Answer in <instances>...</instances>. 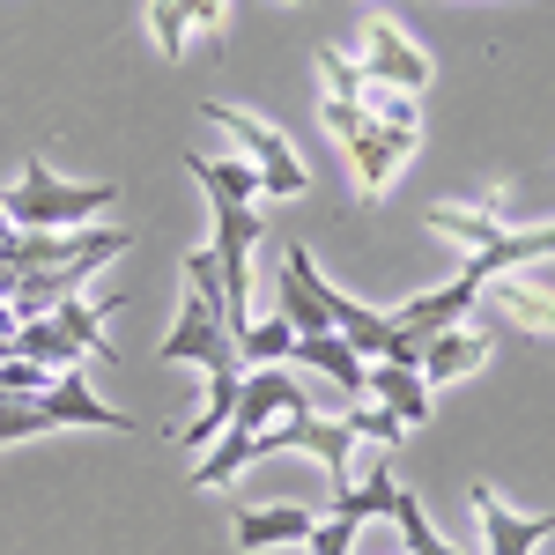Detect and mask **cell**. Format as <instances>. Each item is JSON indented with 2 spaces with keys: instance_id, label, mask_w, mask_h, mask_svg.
Listing matches in <instances>:
<instances>
[{
  "instance_id": "6da1fadb",
  "label": "cell",
  "mask_w": 555,
  "mask_h": 555,
  "mask_svg": "<svg viewBox=\"0 0 555 555\" xmlns=\"http://www.w3.org/2000/svg\"><path fill=\"white\" fill-rule=\"evenodd\" d=\"M112 201H119V185H104V178H60L44 156H30L0 208L15 215V230H82V222H104Z\"/></svg>"
},
{
  "instance_id": "7a4b0ae2",
  "label": "cell",
  "mask_w": 555,
  "mask_h": 555,
  "mask_svg": "<svg viewBox=\"0 0 555 555\" xmlns=\"http://www.w3.org/2000/svg\"><path fill=\"white\" fill-rule=\"evenodd\" d=\"M201 119L237 141V156L259 171V193H267V201H304V193H311V171H304L297 141H289L282 127H267L259 112H237V104H222V96L201 104Z\"/></svg>"
},
{
  "instance_id": "3957f363",
  "label": "cell",
  "mask_w": 555,
  "mask_h": 555,
  "mask_svg": "<svg viewBox=\"0 0 555 555\" xmlns=\"http://www.w3.org/2000/svg\"><path fill=\"white\" fill-rule=\"evenodd\" d=\"M356 67H363V82H385V89H400V96H423L429 89V52L392 15H378V23H363V52H356Z\"/></svg>"
},
{
  "instance_id": "277c9868",
  "label": "cell",
  "mask_w": 555,
  "mask_h": 555,
  "mask_svg": "<svg viewBox=\"0 0 555 555\" xmlns=\"http://www.w3.org/2000/svg\"><path fill=\"white\" fill-rule=\"evenodd\" d=\"M474 304H481V289H474L467 274H452V282H437V289H415L408 304H392L385 319H392V334H400V341L423 356V348L437 341L444 326H467V319H474Z\"/></svg>"
},
{
  "instance_id": "5b68a950",
  "label": "cell",
  "mask_w": 555,
  "mask_h": 555,
  "mask_svg": "<svg viewBox=\"0 0 555 555\" xmlns=\"http://www.w3.org/2000/svg\"><path fill=\"white\" fill-rule=\"evenodd\" d=\"M311 400H304V378L289 371V363H274V371H245L237 378V415H230V429L222 437H253V429L282 423V415H304Z\"/></svg>"
},
{
  "instance_id": "8992f818",
  "label": "cell",
  "mask_w": 555,
  "mask_h": 555,
  "mask_svg": "<svg viewBox=\"0 0 555 555\" xmlns=\"http://www.w3.org/2000/svg\"><path fill=\"white\" fill-rule=\"evenodd\" d=\"M474 518H481V555H533L555 533V512H512L489 481H474Z\"/></svg>"
},
{
  "instance_id": "52a82bcc",
  "label": "cell",
  "mask_w": 555,
  "mask_h": 555,
  "mask_svg": "<svg viewBox=\"0 0 555 555\" xmlns=\"http://www.w3.org/2000/svg\"><path fill=\"white\" fill-rule=\"evenodd\" d=\"M415 149H423V133L408 127H363V141H348V171H356V185H363V201H385V185L415 164Z\"/></svg>"
},
{
  "instance_id": "ba28073f",
  "label": "cell",
  "mask_w": 555,
  "mask_h": 555,
  "mask_svg": "<svg viewBox=\"0 0 555 555\" xmlns=\"http://www.w3.org/2000/svg\"><path fill=\"white\" fill-rule=\"evenodd\" d=\"M38 408H44V423H52V429H119V437L133 429V415H127V408L96 400L82 371H60V378H52V392H44Z\"/></svg>"
},
{
  "instance_id": "9c48e42d",
  "label": "cell",
  "mask_w": 555,
  "mask_h": 555,
  "mask_svg": "<svg viewBox=\"0 0 555 555\" xmlns=\"http://www.w3.org/2000/svg\"><path fill=\"white\" fill-rule=\"evenodd\" d=\"M311 526H319V518L304 512V504H245V512H237V526H230V541H237V555L304 548V541H311Z\"/></svg>"
},
{
  "instance_id": "30bf717a",
  "label": "cell",
  "mask_w": 555,
  "mask_h": 555,
  "mask_svg": "<svg viewBox=\"0 0 555 555\" xmlns=\"http://www.w3.org/2000/svg\"><path fill=\"white\" fill-rule=\"evenodd\" d=\"M489 356H496V334L467 319V326H444V334L423 348V363H415V371H423L429 385H460V378H474Z\"/></svg>"
},
{
  "instance_id": "8fae6325",
  "label": "cell",
  "mask_w": 555,
  "mask_h": 555,
  "mask_svg": "<svg viewBox=\"0 0 555 555\" xmlns=\"http://www.w3.org/2000/svg\"><path fill=\"white\" fill-rule=\"evenodd\" d=\"M363 392H371L400 429H423L429 423V378L415 371V363H371V385H363Z\"/></svg>"
},
{
  "instance_id": "7c38bea8",
  "label": "cell",
  "mask_w": 555,
  "mask_h": 555,
  "mask_svg": "<svg viewBox=\"0 0 555 555\" xmlns=\"http://www.w3.org/2000/svg\"><path fill=\"white\" fill-rule=\"evenodd\" d=\"M481 304L504 311V319L526 326V334H555V289L526 282V274H496V282H481Z\"/></svg>"
},
{
  "instance_id": "4fadbf2b",
  "label": "cell",
  "mask_w": 555,
  "mask_h": 555,
  "mask_svg": "<svg viewBox=\"0 0 555 555\" xmlns=\"http://www.w3.org/2000/svg\"><path fill=\"white\" fill-rule=\"evenodd\" d=\"M533 259H555V222H533V230H504V245H489L481 259H467L460 274H467L474 289H481V282H496V274H518V267H533Z\"/></svg>"
},
{
  "instance_id": "5bb4252c",
  "label": "cell",
  "mask_w": 555,
  "mask_h": 555,
  "mask_svg": "<svg viewBox=\"0 0 555 555\" xmlns=\"http://www.w3.org/2000/svg\"><path fill=\"white\" fill-rule=\"evenodd\" d=\"M429 237H452L467 259H481L489 245H504V215L496 208H423Z\"/></svg>"
},
{
  "instance_id": "9a60e30c",
  "label": "cell",
  "mask_w": 555,
  "mask_h": 555,
  "mask_svg": "<svg viewBox=\"0 0 555 555\" xmlns=\"http://www.w3.org/2000/svg\"><path fill=\"white\" fill-rule=\"evenodd\" d=\"M289 356H297L304 371H326V378L341 385V392H356V400H363V385H371V363H363L341 334H297V348H289Z\"/></svg>"
},
{
  "instance_id": "2e32d148",
  "label": "cell",
  "mask_w": 555,
  "mask_h": 555,
  "mask_svg": "<svg viewBox=\"0 0 555 555\" xmlns=\"http://www.w3.org/2000/svg\"><path fill=\"white\" fill-rule=\"evenodd\" d=\"M104 311H112V297H67V304H52L44 319H60V334L82 348L89 363H104V356H112V341H104Z\"/></svg>"
},
{
  "instance_id": "e0dca14e",
  "label": "cell",
  "mask_w": 555,
  "mask_h": 555,
  "mask_svg": "<svg viewBox=\"0 0 555 555\" xmlns=\"http://www.w3.org/2000/svg\"><path fill=\"white\" fill-rule=\"evenodd\" d=\"M385 518L400 526V548H408V555H467V548H452V541L429 526V512L415 504V489H400V481H392V504H385Z\"/></svg>"
},
{
  "instance_id": "ac0fdd59",
  "label": "cell",
  "mask_w": 555,
  "mask_h": 555,
  "mask_svg": "<svg viewBox=\"0 0 555 555\" xmlns=\"http://www.w3.org/2000/svg\"><path fill=\"white\" fill-rule=\"evenodd\" d=\"M15 356H30L44 371H82V348L60 334V319H23L15 326Z\"/></svg>"
},
{
  "instance_id": "d6986e66",
  "label": "cell",
  "mask_w": 555,
  "mask_h": 555,
  "mask_svg": "<svg viewBox=\"0 0 555 555\" xmlns=\"http://www.w3.org/2000/svg\"><path fill=\"white\" fill-rule=\"evenodd\" d=\"M289 348H297V334H289V319L274 311V319H253V326L237 334V363H245V371H274V363H289Z\"/></svg>"
},
{
  "instance_id": "ffe728a7",
  "label": "cell",
  "mask_w": 555,
  "mask_h": 555,
  "mask_svg": "<svg viewBox=\"0 0 555 555\" xmlns=\"http://www.w3.org/2000/svg\"><path fill=\"white\" fill-rule=\"evenodd\" d=\"M385 504H392V474L371 467V481H363V489L348 481L341 496H334V518H348V526H371V518H385Z\"/></svg>"
},
{
  "instance_id": "44dd1931",
  "label": "cell",
  "mask_w": 555,
  "mask_h": 555,
  "mask_svg": "<svg viewBox=\"0 0 555 555\" xmlns=\"http://www.w3.org/2000/svg\"><path fill=\"white\" fill-rule=\"evenodd\" d=\"M319 75H326V96H341V104H363V89H371L341 44H319Z\"/></svg>"
},
{
  "instance_id": "7402d4cb",
  "label": "cell",
  "mask_w": 555,
  "mask_h": 555,
  "mask_svg": "<svg viewBox=\"0 0 555 555\" xmlns=\"http://www.w3.org/2000/svg\"><path fill=\"white\" fill-rule=\"evenodd\" d=\"M363 112H371L378 127H408V133H423V119H415V96H400V89H385V82L363 89Z\"/></svg>"
},
{
  "instance_id": "603a6c76",
  "label": "cell",
  "mask_w": 555,
  "mask_h": 555,
  "mask_svg": "<svg viewBox=\"0 0 555 555\" xmlns=\"http://www.w3.org/2000/svg\"><path fill=\"white\" fill-rule=\"evenodd\" d=\"M149 30H156V52H164V60H178L185 38H193V23H185L178 0H149Z\"/></svg>"
},
{
  "instance_id": "cb8c5ba5",
  "label": "cell",
  "mask_w": 555,
  "mask_h": 555,
  "mask_svg": "<svg viewBox=\"0 0 555 555\" xmlns=\"http://www.w3.org/2000/svg\"><path fill=\"white\" fill-rule=\"evenodd\" d=\"M348 423H356V437H371V444H378V452H392V444H400V437H408V429L392 423V415H385L378 400H356V408H348Z\"/></svg>"
},
{
  "instance_id": "d4e9b609",
  "label": "cell",
  "mask_w": 555,
  "mask_h": 555,
  "mask_svg": "<svg viewBox=\"0 0 555 555\" xmlns=\"http://www.w3.org/2000/svg\"><path fill=\"white\" fill-rule=\"evenodd\" d=\"M319 119H326V133H334V141H363V127H371V112H363V104H341V96H326V104H319Z\"/></svg>"
},
{
  "instance_id": "484cf974",
  "label": "cell",
  "mask_w": 555,
  "mask_h": 555,
  "mask_svg": "<svg viewBox=\"0 0 555 555\" xmlns=\"http://www.w3.org/2000/svg\"><path fill=\"white\" fill-rule=\"evenodd\" d=\"M178 8H185V23H193V30H208L215 44L230 38V0H178Z\"/></svg>"
},
{
  "instance_id": "4316f807",
  "label": "cell",
  "mask_w": 555,
  "mask_h": 555,
  "mask_svg": "<svg viewBox=\"0 0 555 555\" xmlns=\"http://www.w3.org/2000/svg\"><path fill=\"white\" fill-rule=\"evenodd\" d=\"M356 533H363V526L326 518V526H311V541H304V548H311V555H348V548H356Z\"/></svg>"
},
{
  "instance_id": "83f0119b",
  "label": "cell",
  "mask_w": 555,
  "mask_h": 555,
  "mask_svg": "<svg viewBox=\"0 0 555 555\" xmlns=\"http://www.w3.org/2000/svg\"><path fill=\"white\" fill-rule=\"evenodd\" d=\"M15 289H23V274H15V259L0 253V304H15Z\"/></svg>"
},
{
  "instance_id": "f1b7e54d",
  "label": "cell",
  "mask_w": 555,
  "mask_h": 555,
  "mask_svg": "<svg viewBox=\"0 0 555 555\" xmlns=\"http://www.w3.org/2000/svg\"><path fill=\"white\" fill-rule=\"evenodd\" d=\"M8 245H15V215L0 208V253H8Z\"/></svg>"
},
{
  "instance_id": "f546056e",
  "label": "cell",
  "mask_w": 555,
  "mask_h": 555,
  "mask_svg": "<svg viewBox=\"0 0 555 555\" xmlns=\"http://www.w3.org/2000/svg\"><path fill=\"white\" fill-rule=\"evenodd\" d=\"M282 8H304V0H282Z\"/></svg>"
},
{
  "instance_id": "4dcf8cb0",
  "label": "cell",
  "mask_w": 555,
  "mask_h": 555,
  "mask_svg": "<svg viewBox=\"0 0 555 555\" xmlns=\"http://www.w3.org/2000/svg\"><path fill=\"white\" fill-rule=\"evenodd\" d=\"M400 555H408V548H400Z\"/></svg>"
}]
</instances>
